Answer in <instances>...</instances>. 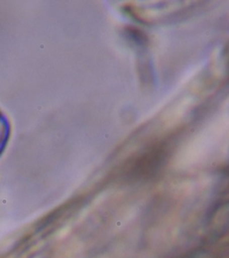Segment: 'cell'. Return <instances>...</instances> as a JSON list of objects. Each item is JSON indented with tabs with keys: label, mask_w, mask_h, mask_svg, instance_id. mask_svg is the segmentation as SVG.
<instances>
[{
	"label": "cell",
	"mask_w": 229,
	"mask_h": 258,
	"mask_svg": "<svg viewBox=\"0 0 229 258\" xmlns=\"http://www.w3.org/2000/svg\"><path fill=\"white\" fill-rule=\"evenodd\" d=\"M3 138H4V129H3L2 121L0 120V147L2 146V143H3Z\"/></svg>",
	"instance_id": "1"
}]
</instances>
